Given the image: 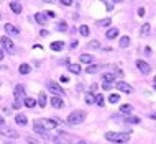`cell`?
Masks as SVG:
<instances>
[{
  "label": "cell",
  "instance_id": "obj_50",
  "mask_svg": "<svg viewBox=\"0 0 156 144\" xmlns=\"http://www.w3.org/2000/svg\"><path fill=\"white\" fill-rule=\"evenodd\" d=\"M77 144H87V142H84V141H79Z\"/></svg>",
  "mask_w": 156,
  "mask_h": 144
},
{
  "label": "cell",
  "instance_id": "obj_49",
  "mask_svg": "<svg viewBox=\"0 0 156 144\" xmlns=\"http://www.w3.org/2000/svg\"><path fill=\"white\" fill-rule=\"evenodd\" d=\"M2 125H3V118L0 116V126H2Z\"/></svg>",
  "mask_w": 156,
  "mask_h": 144
},
{
  "label": "cell",
  "instance_id": "obj_43",
  "mask_svg": "<svg viewBox=\"0 0 156 144\" xmlns=\"http://www.w3.org/2000/svg\"><path fill=\"white\" fill-rule=\"evenodd\" d=\"M77 44H79V43H77V41H74V43H71V49H74V48H77Z\"/></svg>",
  "mask_w": 156,
  "mask_h": 144
},
{
  "label": "cell",
  "instance_id": "obj_40",
  "mask_svg": "<svg viewBox=\"0 0 156 144\" xmlns=\"http://www.w3.org/2000/svg\"><path fill=\"white\" fill-rule=\"evenodd\" d=\"M138 15H140V16H143V15H145V8H138Z\"/></svg>",
  "mask_w": 156,
  "mask_h": 144
},
{
  "label": "cell",
  "instance_id": "obj_19",
  "mask_svg": "<svg viewBox=\"0 0 156 144\" xmlns=\"http://www.w3.org/2000/svg\"><path fill=\"white\" fill-rule=\"evenodd\" d=\"M119 44H120V48H128V46H130V38L128 36H122L120 41H119Z\"/></svg>",
  "mask_w": 156,
  "mask_h": 144
},
{
  "label": "cell",
  "instance_id": "obj_53",
  "mask_svg": "<svg viewBox=\"0 0 156 144\" xmlns=\"http://www.w3.org/2000/svg\"><path fill=\"white\" fill-rule=\"evenodd\" d=\"M154 90H156V85H154Z\"/></svg>",
  "mask_w": 156,
  "mask_h": 144
},
{
  "label": "cell",
  "instance_id": "obj_12",
  "mask_svg": "<svg viewBox=\"0 0 156 144\" xmlns=\"http://www.w3.org/2000/svg\"><path fill=\"white\" fill-rule=\"evenodd\" d=\"M115 74H102V80H104V84H108V85H110V84H113L115 82Z\"/></svg>",
  "mask_w": 156,
  "mask_h": 144
},
{
  "label": "cell",
  "instance_id": "obj_20",
  "mask_svg": "<svg viewBox=\"0 0 156 144\" xmlns=\"http://www.w3.org/2000/svg\"><path fill=\"white\" fill-rule=\"evenodd\" d=\"M23 103H25V107H28V108H33L36 105V100L35 98H30V97H27V98L23 100Z\"/></svg>",
  "mask_w": 156,
  "mask_h": 144
},
{
  "label": "cell",
  "instance_id": "obj_9",
  "mask_svg": "<svg viewBox=\"0 0 156 144\" xmlns=\"http://www.w3.org/2000/svg\"><path fill=\"white\" fill-rule=\"evenodd\" d=\"M40 123H41V125H43L48 131L58 126V121H54V120H40Z\"/></svg>",
  "mask_w": 156,
  "mask_h": 144
},
{
  "label": "cell",
  "instance_id": "obj_48",
  "mask_svg": "<svg viewBox=\"0 0 156 144\" xmlns=\"http://www.w3.org/2000/svg\"><path fill=\"white\" fill-rule=\"evenodd\" d=\"M43 2H46V3H53L54 0H43Z\"/></svg>",
  "mask_w": 156,
  "mask_h": 144
},
{
  "label": "cell",
  "instance_id": "obj_34",
  "mask_svg": "<svg viewBox=\"0 0 156 144\" xmlns=\"http://www.w3.org/2000/svg\"><path fill=\"white\" fill-rule=\"evenodd\" d=\"M95 105H99V107H102L104 105V95H95Z\"/></svg>",
  "mask_w": 156,
  "mask_h": 144
},
{
  "label": "cell",
  "instance_id": "obj_33",
  "mask_svg": "<svg viewBox=\"0 0 156 144\" xmlns=\"http://www.w3.org/2000/svg\"><path fill=\"white\" fill-rule=\"evenodd\" d=\"M110 23H112L110 18H105V20H100V22H97V25H99V26H108Z\"/></svg>",
  "mask_w": 156,
  "mask_h": 144
},
{
  "label": "cell",
  "instance_id": "obj_5",
  "mask_svg": "<svg viewBox=\"0 0 156 144\" xmlns=\"http://www.w3.org/2000/svg\"><path fill=\"white\" fill-rule=\"evenodd\" d=\"M0 41H2V46L8 51V53H13L15 46H13V41H12L10 38H8V36H2V38H0Z\"/></svg>",
  "mask_w": 156,
  "mask_h": 144
},
{
  "label": "cell",
  "instance_id": "obj_41",
  "mask_svg": "<svg viewBox=\"0 0 156 144\" xmlns=\"http://www.w3.org/2000/svg\"><path fill=\"white\" fill-rule=\"evenodd\" d=\"M97 90V84H92L90 85V92H95Z\"/></svg>",
  "mask_w": 156,
  "mask_h": 144
},
{
  "label": "cell",
  "instance_id": "obj_6",
  "mask_svg": "<svg viewBox=\"0 0 156 144\" xmlns=\"http://www.w3.org/2000/svg\"><path fill=\"white\" fill-rule=\"evenodd\" d=\"M136 67H138V70H140L141 74H145V75L151 72V66H150V64H146V62H145V61H141V59H138V61H136Z\"/></svg>",
  "mask_w": 156,
  "mask_h": 144
},
{
  "label": "cell",
  "instance_id": "obj_27",
  "mask_svg": "<svg viewBox=\"0 0 156 144\" xmlns=\"http://www.w3.org/2000/svg\"><path fill=\"white\" fill-rule=\"evenodd\" d=\"M150 29H151V25H150V23H145V25L141 26V36H146V35L150 33Z\"/></svg>",
  "mask_w": 156,
  "mask_h": 144
},
{
  "label": "cell",
  "instance_id": "obj_25",
  "mask_svg": "<svg viewBox=\"0 0 156 144\" xmlns=\"http://www.w3.org/2000/svg\"><path fill=\"white\" fill-rule=\"evenodd\" d=\"M18 70H20V74H30L31 72V67L28 66V64H22L18 67Z\"/></svg>",
  "mask_w": 156,
  "mask_h": 144
},
{
  "label": "cell",
  "instance_id": "obj_21",
  "mask_svg": "<svg viewBox=\"0 0 156 144\" xmlns=\"http://www.w3.org/2000/svg\"><path fill=\"white\" fill-rule=\"evenodd\" d=\"M62 48H64V43H62V41H54V43H51L53 51H61Z\"/></svg>",
  "mask_w": 156,
  "mask_h": 144
},
{
  "label": "cell",
  "instance_id": "obj_31",
  "mask_svg": "<svg viewBox=\"0 0 156 144\" xmlns=\"http://www.w3.org/2000/svg\"><path fill=\"white\" fill-rule=\"evenodd\" d=\"M119 100H120V95L119 94H112L110 97H108V101H110V103H117Z\"/></svg>",
  "mask_w": 156,
  "mask_h": 144
},
{
  "label": "cell",
  "instance_id": "obj_7",
  "mask_svg": "<svg viewBox=\"0 0 156 144\" xmlns=\"http://www.w3.org/2000/svg\"><path fill=\"white\" fill-rule=\"evenodd\" d=\"M13 95H15V100L16 101H23V97H25V88H23V85H16L15 87V92H13Z\"/></svg>",
  "mask_w": 156,
  "mask_h": 144
},
{
  "label": "cell",
  "instance_id": "obj_11",
  "mask_svg": "<svg viewBox=\"0 0 156 144\" xmlns=\"http://www.w3.org/2000/svg\"><path fill=\"white\" fill-rule=\"evenodd\" d=\"M3 28H5V31L8 33V35H20V29L16 26H13V25H10V23H7Z\"/></svg>",
  "mask_w": 156,
  "mask_h": 144
},
{
  "label": "cell",
  "instance_id": "obj_44",
  "mask_svg": "<svg viewBox=\"0 0 156 144\" xmlns=\"http://www.w3.org/2000/svg\"><path fill=\"white\" fill-rule=\"evenodd\" d=\"M67 80H69V79H67V77H66V75H62V77H61V82H64V84H66V82H67Z\"/></svg>",
  "mask_w": 156,
  "mask_h": 144
},
{
  "label": "cell",
  "instance_id": "obj_2",
  "mask_svg": "<svg viewBox=\"0 0 156 144\" xmlns=\"http://www.w3.org/2000/svg\"><path fill=\"white\" fill-rule=\"evenodd\" d=\"M105 138H107L108 141H112V142L123 144L130 139V133H113V131H108V133H105Z\"/></svg>",
  "mask_w": 156,
  "mask_h": 144
},
{
  "label": "cell",
  "instance_id": "obj_13",
  "mask_svg": "<svg viewBox=\"0 0 156 144\" xmlns=\"http://www.w3.org/2000/svg\"><path fill=\"white\" fill-rule=\"evenodd\" d=\"M87 74H97V72L102 70V66L100 64H92V66H87Z\"/></svg>",
  "mask_w": 156,
  "mask_h": 144
},
{
  "label": "cell",
  "instance_id": "obj_26",
  "mask_svg": "<svg viewBox=\"0 0 156 144\" xmlns=\"http://www.w3.org/2000/svg\"><path fill=\"white\" fill-rule=\"evenodd\" d=\"M125 121H126V123H132V125H138L141 120H140V118H136V116H126Z\"/></svg>",
  "mask_w": 156,
  "mask_h": 144
},
{
  "label": "cell",
  "instance_id": "obj_35",
  "mask_svg": "<svg viewBox=\"0 0 156 144\" xmlns=\"http://www.w3.org/2000/svg\"><path fill=\"white\" fill-rule=\"evenodd\" d=\"M56 28L59 29V31H66V29H67V25H66V22H59V23L56 25Z\"/></svg>",
  "mask_w": 156,
  "mask_h": 144
},
{
  "label": "cell",
  "instance_id": "obj_36",
  "mask_svg": "<svg viewBox=\"0 0 156 144\" xmlns=\"http://www.w3.org/2000/svg\"><path fill=\"white\" fill-rule=\"evenodd\" d=\"M69 70L74 72V74H79V72H81V67L76 66V64H71V66H69Z\"/></svg>",
  "mask_w": 156,
  "mask_h": 144
},
{
  "label": "cell",
  "instance_id": "obj_18",
  "mask_svg": "<svg viewBox=\"0 0 156 144\" xmlns=\"http://www.w3.org/2000/svg\"><path fill=\"white\" fill-rule=\"evenodd\" d=\"M0 134H3V136H10V138H18V133L13 129H3L0 131Z\"/></svg>",
  "mask_w": 156,
  "mask_h": 144
},
{
  "label": "cell",
  "instance_id": "obj_24",
  "mask_svg": "<svg viewBox=\"0 0 156 144\" xmlns=\"http://www.w3.org/2000/svg\"><path fill=\"white\" fill-rule=\"evenodd\" d=\"M94 61V56L92 54H82L81 56V62H86V64H89V62Z\"/></svg>",
  "mask_w": 156,
  "mask_h": 144
},
{
  "label": "cell",
  "instance_id": "obj_51",
  "mask_svg": "<svg viewBox=\"0 0 156 144\" xmlns=\"http://www.w3.org/2000/svg\"><path fill=\"white\" fill-rule=\"evenodd\" d=\"M113 2H123V0H113Z\"/></svg>",
  "mask_w": 156,
  "mask_h": 144
},
{
  "label": "cell",
  "instance_id": "obj_29",
  "mask_svg": "<svg viewBox=\"0 0 156 144\" xmlns=\"http://www.w3.org/2000/svg\"><path fill=\"white\" fill-rule=\"evenodd\" d=\"M87 48H89V49H99V48H100V43L94 39V41H90V43L87 44Z\"/></svg>",
  "mask_w": 156,
  "mask_h": 144
},
{
  "label": "cell",
  "instance_id": "obj_42",
  "mask_svg": "<svg viewBox=\"0 0 156 144\" xmlns=\"http://www.w3.org/2000/svg\"><path fill=\"white\" fill-rule=\"evenodd\" d=\"M27 141H28V144H38V142L35 141V139H31V138H28Z\"/></svg>",
  "mask_w": 156,
  "mask_h": 144
},
{
  "label": "cell",
  "instance_id": "obj_52",
  "mask_svg": "<svg viewBox=\"0 0 156 144\" xmlns=\"http://www.w3.org/2000/svg\"><path fill=\"white\" fill-rule=\"evenodd\" d=\"M154 85H156V75H154Z\"/></svg>",
  "mask_w": 156,
  "mask_h": 144
},
{
  "label": "cell",
  "instance_id": "obj_1",
  "mask_svg": "<svg viewBox=\"0 0 156 144\" xmlns=\"http://www.w3.org/2000/svg\"><path fill=\"white\" fill-rule=\"evenodd\" d=\"M87 118V113L86 111H82V110H76V111H73L69 116H67V123L69 125H81V123H84V120Z\"/></svg>",
  "mask_w": 156,
  "mask_h": 144
},
{
  "label": "cell",
  "instance_id": "obj_23",
  "mask_svg": "<svg viewBox=\"0 0 156 144\" xmlns=\"http://www.w3.org/2000/svg\"><path fill=\"white\" fill-rule=\"evenodd\" d=\"M10 8L15 12V13H22V5H20L18 2H12L10 3Z\"/></svg>",
  "mask_w": 156,
  "mask_h": 144
},
{
  "label": "cell",
  "instance_id": "obj_39",
  "mask_svg": "<svg viewBox=\"0 0 156 144\" xmlns=\"http://www.w3.org/2000/svg\"><path fill=\"white\" fill-rule=\"evenodd\" d=\"M46 16H48V18H54L56 13H54V12H46Z\"/></svg>",
  "mask_w": 156,
  "mask_h": 144
},
{
  "label": "cell",
  "instance_id": "obj_38",
  "mask_svg": "<svg viewBox=\"0 0 156 144\" xmlns=\"http://www.w3.org/2000/svg\"><path fill=\"white\" fill-rule=\"evenodd\" d=\"M61 3L66 7H69V5H73V0H61Z\"/></svg>",
  "mask_w": 156,
  "mask_h": 144
},
{
  "label": "cell",
  "instance_id": "obj_17",
  "mask_svg": "<svg viewBox=\"0 0 156 144\" xmlns=\"http://www.w3.org/2000/svg\"><path fill=\"white\" fill-rule=\"evenodd\" d=\"M15 121H16V125H20V126H25L28 123V120H27V116H25V115H16Z\"/></svg>",
  "mask_w": 156,
  "mask_h": 144
},
{
  "label": "cell",
  "instance_id": "obj_4",
  "mask_svg": "<svg viewBox=\"0 0 156 144\" xmlns=\"http://www.w3.org/2000/svg\"><path fill=\"white\" fill-rule=\"evenodd\" d=\"M115 88H117V90H120V92H125V94H132V92H133V87L128 85L126 82H123V80L117 82L115 84Z\"/></svg>",
  "mask_w": 156,
  "mask_h": 144
},
{
  "label": "cell",
  "instance_id": "obj_46",
  "mask_svg": "<svg viewBox=\"0 0 156 144\" xmlns=\"http://www.w3.org/2000/svg\"><path fill=\"white\" fill-rule=\"evenodd\" d=\"M150 118H153V120H156V111H154V113H151V115H150Z\"/></svg>",
  "mask_w": 156,
  "mask_h": 144
},
{
  "label": "cell",
  "instance_id": "obj_8",
  "mask_svg": "<svg viewBox=\"0 0 156 144\" xmlns=\"http://www.w3.org/2000/svg\"><path fill=\"white\" fill-rule=\"evenodd\" d=\"M48 88H49V92H53L54 95H61L62 92H64L56 82H48Z\"/></svg>",
  "mask_w": 156,
  "mask_h": 144
},
{
  "label": "cell",
  "instance_id": "obj_45",
  "mask_svg": "<svg viewBox=\"0 0 156 144\" xmlns=\"http://www.w3.org/2000/svg\"><path fill=\"white\" fill-rule=\"evenodd\" d=\"M107 10H112V2H107Z\"/></svg>",
  "mask_w": 156,
  "mask_h": 144
},
{
  "label": "cell",
  "instance_id": "obj_15",
  "mask_svg": "<svg viewBox=\"0 0 156 144\" xmlns=\"http://www.w3.org/2000/svg\"><path fill=\"white\" fill-rule=\"evenodd\" d=\"M35 18H36V22L40 23V25H44L48 16H46V12H41V13H36V15H35Z\"/></svg>",
  "mask_w": 156,
  "mask_h": 144
},
{
  "label": "cell",
  "instance_id": "obj_10",
  "mask_svg": "<svg viewBox=\"0 0 156 144\" xmlns=\"http://www.w3.org/2000/svg\"><path fill=\"white\" fill-rule=\"evenodd\" d=\"M54 142H56V144H73V142L69 141V136H67V134L56 136V138H54Z\"/></svg>",
  "mask_w": 156,
  "mask_h": 144
},
{
  "label": "cell",
  "instance_id": "obj_32",
  "mask_svg": "<svg viewBox=\"0 0 156 144\" xmlns=\"http://www.w3.org/2000/svg\"><path fill=\"white\" fill-rule=\"evenodd\" d=\"M79 31H81L82 36H89V26H86V25H82V26L79 28Z\"/></svg>",
  "mask_w": 156,
  "mask_h": 144
},
{
  "label": "cell",
  "instance_id": "obj_47",
  "mask_svg": "<svg viewBox=\"0 0 156 144\" xmlns=\"http://www.w3.org/2000/svg\"><path fill=\"white\" fill-rule=\"evenodd\" d=\"M3 59V53H2V49H0V61Z\"/></svg>",
  "mask_w": 156,
  "mask_h": 144
},
{
  "label": "cell",
  "instance_id": "obj_16",
  "mask_svg": "<svg viewBox=\"0 0 156 144\" xmlns=\"http://www.w3.org/2000/svg\"><path fill=\"white\" fill-rule=\"evenodd\" d=\"M38 105H40L41 108L46 107V94L44 92H40V95H38Z\"/></svg>",
  "mask_w": 156,
  "mask_h": 144
},
{
  "label": "cell",
  "instance_id": "obj_3",
  "mask_svg": "<svg viewBox=\"0 0 156 144\" xmlns=\"http://www.w3.org/2000/svg\"><path fill=\"white\" fill-rule=\"evenodd\" d=\"M33 128H35V131H36L38 134H40V136H43L44 139H49V133H46L48 129H46L44 126L41 125V123H40V120H38V121H35V126H33Z\"/></svg>",
  "mask_w": 156,
  "mask_h": 144
},
{
  "label": "cell",
  "instance_id": "obj_28",
  "mask_svg": "<svg viewBox=\"0 0 156 144\" xmlns=\"http://www.w3.org/2000/svg\"><path fill=\"white\" fill-rule=\"evenodd\" d=\"M120 111H122V113H132V111H133V107H132V105H122V107H120Z\"/></svg>",
  "mask_w": 156,
  "mask_h": 144
},
{
  "label": "cell",
  "instance_id": "obj_14",
  "mask_svg": "<svg viewBox=\"0 0 156 144\" xmlns=\"http://www.w3.org/2000/svg\"><path fill=\"white\" fill-rule=\"evenodd\" d=\"M51 105L54 108H62V107H64V101H62L59 97H53V98H51Z\"/></svg>",
  "mask_w": 156,
  "mask_h": 144
},
{
  "label": "cell",
  "instance_id": "obj_22",
  "mask_svg": "<svg viewBox=\"0 0 156 144\" xmlns=\"http://www.w3.org/2000/svg\"><path fill=\"white\" fill-rule=\"evenodd\" d=\"M117 36H119V28H110L107 31V38H110V39H113Z\"/></svg>",
  "mask_w": 156,
  "mask_h": 144
},
{
  "label": "cell",
  "instance_id": "obj_37",
  "mask_svg": "<svg viewBox=\"0 0 156 144\" xmlns=\"http://www.w3.org/2000/svg\"><path fill=\"white\" fill-rule=\"evenodd\" d=\"M12 107H13L15 110H18L20 107H22V101H16V100H15V101H13V105H12Z\"/></svg>",
  "mask_w": 156,
  "mask_h": 144
},
{
  "label": "cell",
  "instance_id": "obj_30",
  "mask_svg": "<svg viewBox=\"0 0 156 144\" xmlns=\"http://www.w3.org/2000/svg\"><path fill=\"white\" fill-rule=\"evenodd\" d=\"M86 101H87L89 105H94V103H95V97H94V95H92L90 92H89V94L86 95Z\"/></svg>",
  "mask_w": 156,
  "mask_h": 144
}]
</instances>
